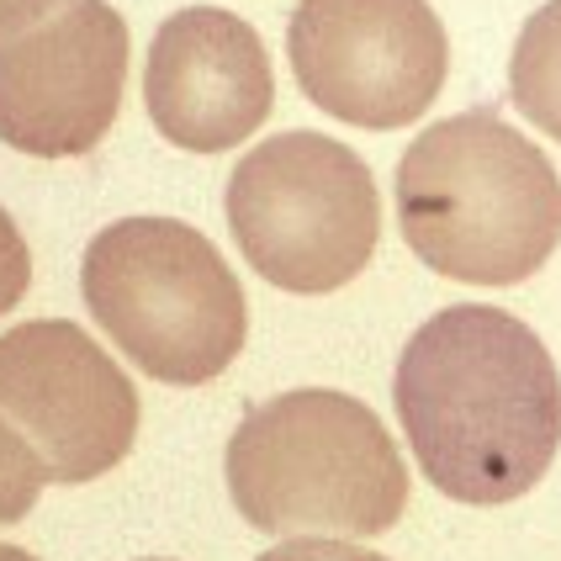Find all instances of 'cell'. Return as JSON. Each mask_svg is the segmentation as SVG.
<instances>
[{"label":"cell","mask_w":561,"mask_h":561,"mask_svg":"<svg viewBox=\"0 0 561 561\" xmlns=\"http://www.w3.org/2000/svg\"><path fill=\"white\" fill-rule=\"evenodd\" d=\"M228 228L260 280L318 297L355 280L381 239L366 159L323 133H276L228 175Z\"/></svg>","instance_id":"obj_5"},{"label":"cell","mask_w":561,"mask_h":561,"mask_svg":"<svg viewBox=\"0 0 561 561\" xmlns=\"http://www.w3.org/2000/svg\"><path fill=\"white\" fill-rule=\"evenodd\" d=\"M43 482H48V471L37 461V450L0 419V525L27 519L37 493H43Z\"/></svg>","instance_id":"obj_11"},{"label":"cell","mask_w":561,"mask_h":561,"mask_svg":"<svg viewBox=\"0 0 561 561\" xmlns=\"http://www.w3.org/2000/svg\"><path fill=\"white\" fill-rule=\"evenodd\" d=\"M0 561H37V557L22 551V546H5V540H0Z\"/></svg>","instance_id":"obj_14"},{"label":"cell","mask_w":561,"mask_h":561,"mask_svg":"<svg viewBox=\"0 0 561 561\" xmlns=\"http://www.w3.org/2000/svg\"><path fill=\"white\" fill-rule=\"evenodd\" d=\"M222 471L260 535H387L408 508V467L387 424L329 387L250 408Z\"/></svg>","instance_id":"obj_3"},{"label":"cell","mask_w":561,"mask_h":561,"mask_svg":"<svg viewBox=\"0 0 561 561\" xmlns=\"http://www.w3.org/2000/svg\"><path fill=\"white\" fill-rule=\"evenodd\" d=\"M508 95L546 138L561 144V0H546L519 32L508 59Z\"/></svg>","instance_id":"obj_10"},{"label":"cell","mask_w":561,"mask_h":561,"mask_svg":"<svg viewBox=\"0 0 561 561\" xmlns=\"http://www.w3.org/2000/svg\"><path fill=\"white\" fill-rule=\"evenodd\" d=\"M27 286H32V250L22 239V228H16V218L0 207V318L27 297Z\"/></svg>","instance_id":"obj_12"},{"label":"cell","mask_w":561,"mask_h":561,"mask_svg":"<svg viewBox=\"0 0 561 561\" xmlns=\"http://www.w3.org/2000/svg\"><path fill=\"white\" fill-rule=\"evenodd\" d=\"M80 291L112 344L154 381H218L250 334L244 286L218 244L181 218H117L80 265Z\"/></svg>","instance_id":"obj_4"},{"label":"cell","mask_w":561,"mask_h":561,"mask_svg":"<svg viewBox=\"0 0 561 561\" xmlns=\"http://www.w3.org/2000/svg\"><path fill=\"white\" fill-rule=\"evenodd\" d=\"M127 22L106 0H0V144L91 154L123 112Z\"/></svg>","instance_id":"obj_6"},{"label":"cell","mask_w":561,"mask_h":561,"mask_svg":"<svg viewBox=\"0 0 561 561\" xmlns=\"http://www.w3.org/2000/svg\"><path fill=\"white\" fill-rule=\"evenodd\" d=\"M144 101L164 144L222 154L271 117L276 69L244 16L222 5H186L149 43Z\"/></svg>","instance_id":"obj_9"},{"label":"cell","mask_w":561,"mask_h":561,"mask_svg":"<svg viewBox=\"0 0 561 561\" xmlns=\"http://www.w3.org/2000/svg\"><path fill=\"white\" fill-rule=\"evenodd\" d=\"M0 419L37 450L48 482H95L138 439V392L69 318L0 334Z\"/></svg>","instance_id":"obj_8"},{"label":"cell","mask_w":561,"mask_h":561,"mask_svg":"<svg viewBox=\"0 0 561 561\" xmlns=\"http://www.w3.org/2000/svg\"><path fill=\"white\" fill-rule=\"evenodd\" d=\"M254 561H387L366 551V546H355V540H318V535H297V540H280L271 546L265 557Z\"/></svg>","instance_id":"obj_13"},{"label":"cell","mask_w":561,"mask_h":561,"mask_svg":"<svg viewBox=\"0 0 561 561\" xmlns=\"http://www.w3.org/2000/svg\"><path fill=\"white\" fill-rule=\"evenodd\" d=\"M398 222L439 276L519 286L561 239V181L519 127L461 112L424 127L398 159Z\"/></svg>","instance_id":"obj_2"},{"label":"cell","mask_w":561,"mask_h":561,"mask_svg":"<svg viewBox=\"0 0 561 561\" xmlns=\"http://www.w3.org/2000/svg\"><path fill=\"white\" fill-rule=\"evenodd\" d=\"M392 408L419 471L456 503H514L561 445V376L530 323L456 302L408 340Z\"/></svg>","instance_id":"obj_1"},{"label":"cell","mask_w":561,"mask_h":561,"mask_svg":"<svg viewBox=\"0 0 561 561\" xmlns=\"http://www.w3.org/2000/svg\"><path fill=\"white\" fill-rule=\"evenodd\" d=\"M286 59L312 106L350 127H408L435 106L450 37L430 0H302Z\"/></svg>","instance_id":"obj_7"}]
</instances>
